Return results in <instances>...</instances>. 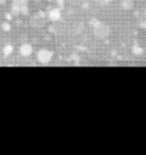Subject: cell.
Instances as JSON below:
<instances>
[{
  "instance_id": "3",
  "label": "cell",
  "mask_w": 146,
  "mask_h": 155,
  "mask_svg": "<svg viewBox=\"0 0 146 155\" xmlns=\"http://www.w3.org/2000/svg\"><path fill=\"white\" fill-rule=\"evenodd\" d=\"M24 6H27L25 0H13L12 1V10L14 13H21V11Z\"/></svg>"
},
{
  "instance_id": "6",
  "label": "cell",
  "mask_w": 146,
  "mask_h": 155,
  "mask_svg": "<svg viewBox=\"0 0 146 155\" xmlns=\"http://www.w3.org/2000/svg\"><path fill=\"white\" fill-rule=\"evenodd\" d=\"M2 52H4V54H5V56H10V54L13 52V47H12L11 45H5V46H4Z\"/></svg>"
},
{
  "instance_id": "9",
  "label": "cell",
  "mask_w": 146,
  "mask_h": 155,
  "mask_svg": "<svg viewBox=\"0 0 146 155\" xmlns=\"http://www.w3.org/2000/svg\"><path fill=\"white\" fill-rule=\"evenodd\" d=\"M2 29L4 30H10V24L8 23H4L2 24Z\"/></svg>"
},
{
  "instance_id": "4",
  "label": "cell",
  "mask_w": 146,
  "mask_h": 155,
  "mask_svg": "<svg viewBox=\"0 0 146 155\" xmlns=\"http://www.w3.org/2000/svg\"><path fill=\"white\" fill-rule=\"evenodd\" d=\"M60 17H62L60 8L56 7V8L49 10V12H48V18H49L52 22H57V21H59V19H60Z\"/></svg>"
},
{
  "instance_id": "2",
  "label": "cell",
  "mask_w": 146,
  "mask_h": 155,
  "mask_svg": "<svg viewBox=\"0 0 146 155\" xmlns=\"http://www.w3.org/2000/svg\"><path fill=\"white\" fill-rule=\"evenodd\" d=\"M109 28L104 24H101L100 22H94V27H93V33L97 38L99 39H104L109 35Z\"/></svg>"
},
{
  "instance_id": "8",
  "label": "cell",
  "mask_w": 146,
  "mask_h": 155,
  "mask_svg": "<svg viewBox=\"0 0 146 155\" xmlns=\"http://www.w3.org/2000/svg\"><path fill=\"white\" fill-rule=\"evenodd\" d=\"M133 53H135V54H141V53H142V48H141L140 46H134V47H133Z\"/></svg>"
},
{
  "instance_id": "5",
  "label": "cell",
  "mask_w": 146,
  "mask_h": 155,
  "mask_svg": "<svg viewBox=\"0 0 146 155\" xmlns=\"http://www.w3.org/2000/svg\"><path fill=\"white\" fill-rule=\"evenodd\" d=\"M19 53H21V56H23V57H29V56H31V53H33V46L29 45V44H23V45L21 46V48H19Z\"/></svg>"
},
{
  "instance_id": "10",
  "label": "cell",
  "mask_w": 146,
  "mask_h": 155,
  "mask_svg": "<svg viewBox=\"0 0 146 155\" xmlns=\"http://www.w3.org/2000/svg\"><path fill=\"white\" fill-rule=\"evenodd\" d=\"M57 2H58L60 6H63V0H57Z\"/></svg>"
},
{
  "instance_id": "7",
  "label": "cell",
  "mask_w": 146,
  "mask_h": 155,
  "mask_svg": "<svg viewBox=\"0 0 146 155\" xmlns=\"http://www.w3.org/2000/svg\"><path fill=\"white\" fill-rule=\"evenodd\" d=\"M122 6H124L125 8H130L133 6V2H132V0H124L122 2Z\"/></svg>"
},
{
  "instance_id": "1",
  "label": "cell",
  "mask_w": 146,
  "mask_h": 155,
  "mask_svg": "<svg viewBox=\"0 0 146 155\" xmlns=\"http://www.w3.org/2000/svg\"><path fill=\"white\" fill-rule=\"evenodd\" d=\"M53 57V52L47 50V48H40L36 53V59L41 63V64H47L52 61Z\"/></svg>"
}]
</instances>
